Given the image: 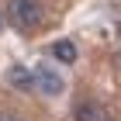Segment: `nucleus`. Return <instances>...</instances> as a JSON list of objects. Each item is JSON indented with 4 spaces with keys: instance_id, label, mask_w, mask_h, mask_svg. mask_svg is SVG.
Listing matches in <instances>:
<instances>
[{
    "instance_id": "obj_1",
    "label": "nucleus",
    "mask_w": 121,
    "mask_h": 121,
    "mask_svg": "<svg viewBox=\"0 0 121 121\" xmlns=\"http://www.w3.org/2000/svg\"><path fill=\"white\" fill-rule=\"evenodd\" d=\"M7 21L21 31H35L45 21V4L42 0H7Z\"/></svg>"
},
{
    "instance_id": "obj_2",
    "label": "nucleus",
    "mask_w": 121,
    "mask_h": 121,
    "mask_svg": "<svg viewBox=\"0 0 121 121\" xmlns=\"http://www.w3.org/2000/svg\"><path fill=\"white\" fill-rule=\"evenodd\" d=\"M35 73H38V90L45 93V97H59V93L66 90V80L59 69H52V66H35Z\"/></svg>"
},
{
    "instance_id": "obj_3",
    "label": "nucleus",
    "mask_w": 121,
    "mask_h": 121,
    "mask_svg": "<svg viewBox=\"0 0 121 121\" xmlns=\"http://www.w3.org/2000/svg\"><path fill=\"white\" fill-rule=\"evenodd\" d=\"M7 83L14 86V90H21V93H31V90H38V73H31L28 66H10L7 69Z\"/></svg>"
},
{
    "instance_id": "obj_4",
    "label": "nucleus",
    "mask_w": 121,
    "mask_h": 121,
    "mask_svg": "<svg viewBox=\"0 0 121 121\" xmlns=\"http://www.w3.org/2000/svg\"><path fill=\"white\" fill-rule=\"evenodd\" d=\"M76 121H111V114H107L104 104L83 100V104H76Z\"/></svg>"
},
{
    "instance_id": "obj_5",
    "label": "nucleus",
    "mask_w": 121,
    "mask_h": 121,
    "mask_svg": "<svg viewBox=\"0 0 121 121\" xmlns=\"http://www.w3.org/2000/svg\"><path fill=\"white\" fill-rule=\"evenodd\" d=\"M52 56H56L62 66H73V62H76V45L62 38V42H56V45H52Z\"/></svg>"
},
{
    "instance_id": "obj_6",
    "label": "nucleus",
    "mask_w": 121,
    "mask_h": 121,
    "mask_svg": "<svg viewBox=\"0 0 121 121\" xmlns=\"http://www.w3.org/2000/svg\"><path fill=\"white\" fill-rule=\"evenodd\" d=\"M111 66H114V69L121 73V48H114V56H111Z\"/></svg>"
},
{
    "instance_id": "obj_7",
    "label": "nucleus",
    "mask_w": 121,
    "mask_h": 121,
    "mask_svg": "<svg viewBox=\"0 0 121 121\" xmlns=\"http://www.w3.org/2000/svg\"><path fill=\"white\" fill-rule=\"evenodd\" d=\"M0 121H21V118H14V114H0Z\"/></svg>"
}]
</instances>
